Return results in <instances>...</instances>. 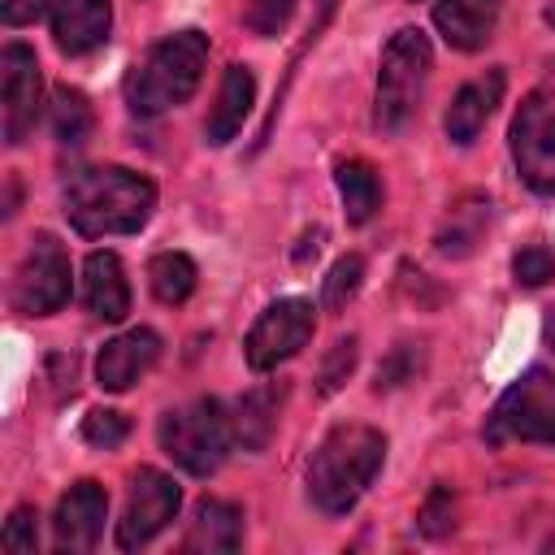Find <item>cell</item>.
I'll list each match as a JSON object with an SVG mask.
<instances>
[{"label":"cell","instance_id":"35","mask_svg":"<svg viewBox=\"0 0 555 555\" xmlns=\"http://www.w3.org/2000/svg\"><path fill=\"white\" fill-rule=\"evenodd\" d=\"M546 343L555 347V312H551V321H546Z\"/></svg>","mask_w":555,"mask_h":555},{"label":"cell","instance_id":"7","mask_svg":"<svg viewBox=\"0 0 555 555\" xmlns=\"http://www.w3.org/2000/svg\"><path fill=\"white\" fill-rule=\"evenodd\" d=\"M9 304L22 317H48V312H61L69 304V256L56 243V234L43 230L30 238L26 256L13 269Z\"/></svg>","mask_w":555,"mask_h":555},{"label":"cell","instance_id":"36","mask_svg":"<svg viewBox=\"0 0 555 555\" xmlns=\"http://www.w3.org/2000/svg\"><path fill=\"white\" fill-rule=\"evenodd\" d=\"M546 22H551V26H555V4H551V9H546Z\"/></svg>","mask_w":555,"mask_h":555},{"label":"cell","instance_id":"11","mask_svg":"<svg viewBox=\"0 0 555 555\" xmlns=\"http://www.w3.org/2000/svg\"><path fill=\"white\" fill-rule=\"evenodd\" d=\"M43 104V74L26 43H9L0 52V117H4V143H22L35 130Z\"/></svg>","mask_w":555,"mask_h":555},{"label":"cell","instance_id":"27","mask_svg":"<svg viewBox=\"0 0 555 555\" xmlns=\"http://www.w3.org/2000/svg\"><path fill=\"white\" fill-rule=\"evenodd\" d=\"M295 13V0H243V26L260 39H273Z\"/></svg>","mask_w":555,"mask_h":555},{"label":"cell","instance_id":"12","mask_svg":"<svg viewBox=\"0 0 555 555\" xmlns=\"http://www.w3.org/2000/svg\"><path fill=\"white\" fill-rule=\"evenodd\" d=\"M104 516H108V494L100 481H74L52 516V533H56V551L82 555L100 542L104 533Z\"/></svg>","mask_w":555,"mask_h":555},{"label":"cell","instance_id":"6","mask_svg":"<svg viewBox=\"0 0 555 555\" xmlns=\"http://www.w3.org/2000/svg\"><path fill=\"white\" fill-rule=\"evenodd\" d=\"M486 438L555 447V373L529 369L520 382H512L486 416Z\"/></svg>","mask_w":555,"mask_h":555},{"label":"cell","instance_id":"19","mask_svg":"<svg viewBox=\"0 0 555 555\" xmlns=\"http://www.w3.org/2000/svg\"><path fill=\"white\" fill-rule=\"evenodd\" d=\"M251 100H256V74H251L247 65H230V69L221 74V87H217V100H212L208 126H204V134H208L212 147L230 143V139L243 130V121H247V113H251Z\"/></svg>","mask_w":555,"mask_h":555},{"label":"cell","instance_id":"17","mask_svg":"<svg viewBox=\"0 0 555 555\" xmlns=\"http://www.w3.org/2000/svg\"><path fill=\"white\" fill-rule=\"evenodd\" d=\"M494 22H499V0H438L434 4L438 35L460 52L486 48L494 35Z\"/></svg>","mask_w":555,"mask_h":555},{"label":"cell","instance_id":"15","mask_svg":"<svg viewBox=\"0 0 555 555\" xmlns=\"http://www.w3.org/2000/svg\"><path fill=\"white\" fill-rule=\"evenodd\" d=\"M503 87H507L503 69H486L481 78L464 82V87L455 91L451 108H447V139L460 143V147H468V143L481 134V126L490 121L494 104L503 100Z\"/></svg>","mask_w":555,"mask_h":555},{"label":"cell","instance_id":"2","mask_svg":"<svg viewBox=\"0 0 555 555\" xmlns=\"http://www.w3.org/2000/svg\"><path fill=\"white\" fill-rule=\"evenodd\" d=\"M386 460V438L369 425H338L321 438L308 464V499L325 516H343L369 490Z\"/></svg>","mask_w":555,"mask_h":555},{"label":"cell","instance_id":"14","mask_svg":"<svg viewBox=\"0 0 555 555\" xmlns=\"http://www.w3.org/2000/svg\"><path fill=\"white\" fill-rule=\"evenodd\" d=\"M113 4L108 0H56L52 4V39L65 56H82L108 39Z\"/></svg>","mask_w":555,"mask_h":555},{"label":"cell","instance_id":"26","mask_svg":"<svg viewBox=\"0 0 555 555\" xmlns=\"http://www.w3.org/2000/svg\"><path fill=\"white\" fill-rule=\"evenodd\" d=\"M416 529H421L425 538H442V533L455 529V494H451V486H434V490L425 494L421 516H416Z\"/></svg>","mask_w":555,"mask_h":555},{"label":"cell","instance_id":"31","mask_svg":"<svg viewBox=\"0 0 555 555\" xmlns=\"http://www.w3.org/2000/svg\"><path fill=\"white\" fill-rule=\"evenodd\" d=\"M512 273H516L520 286H546V282L555 278V256H551L542 243L520 247V251L512 256Z\"/></svg>","mask_w":555,"mask_h":555},{"label":"cell","instance_id":"22","mask_svg":"<svg viewBox=\"0 0 555 555\" xmlns=\"http://www.w3.org/2000/svg\"><path fill=\"white\" fill-rule=\"evenodd\" d=\"M486 221H490V199H477V195L460 199V204L451 208L447 225L438 230V251H442V256H468L473 243L481 238V225H486Z\"/></svg>","mask_w":555,"mask_h":555},{"label":"cell","instance_id":"32","mask_svg":"<svg viewBox=\"0 0 555 555\" xmlns=\"http://www.w3.org/2000/svg\"><path fill=\"white\" fill-rule=\"evenodd\" d=\"M416 364H421L416 347H412V343H399V347H395V351H390V356L377 364V382H373V390H395V386L412 382Z\"/></svg>","mask_w":555,"mask_h":555},{"label":"cell","instance_id":"21","mask_svg":"<svg viewBox=\"0 0 555 555\" xmlns=\"http://www.w3.org/2000/svg\"><path fill=\"white\" fill-rule=\"evenodd\" d=\"M334 182H338L347 221L351 225H364L377 212V204H382V178L373 173V165L369 160H338Z\"/></svg>","mask_w":555,"mask_h":555},{"label":"cell","instance_id":"29","mask_svg":"<svg viewBox=\"0 0 555 555\" xmlns=\"http://www.w3.org/2000/svg\"><path fill=\"white\" fill-rule=\"evenodd\" d=\"M126 434H130V421H126L121 412H113V408H95V412L82 416V438H87L91 447L113 451V447L126 442Z\"/></svg>","mask_w":555,"mask_h":555},{"label":"cell","instance_id":"18","mask_svg":"<svg viewBox=\"0 0 555 555\" xmlns=\"http://www.w3.org/2000/svg\"><path fill=\"white\" fill-rule=\"evenodd\" d=\"M82 304L100 321H121L130 312V282L113 251H91L82 264Z\"/></svg>","mask_w":555,"mask_h":555},{"label":"cell","instance_id":"8","mask_svg":"<svg viewBox=\"0 0 555 555\" xmlns=\"http://www.w3.org/2000/svg\"><path fill=\"white\" fill-rule=\"evenodd\" d=\"M512 160L525 186L533 191H555V95L533 91L520 100L512 117Z\"/></svg>","mask_w":555,"mask_h":555},{"label":"cell","instance_id":"10","mask_svg":"<svg viewBox=\"0 0 555 555\" xmlns=\"http://www.w3.org/2000/svg\"><path fill=\"white\" fill-rule=\"evenodd\" d=\"M178 503H182V490L169 473L160 468H139L130 477V494H126V512L117 520V546L121 551H134V546H147L173 516H178Z\"/></svg>","mask_w":555,"mask_h":555},{"label":"cell","instance_id":"24","mask_svg":"<svg viewBox=\"0 0 555 555\" xmlns=\"http://www.w3.org/2000/svg\"><path fill=\"white\" fill-rule=\"evenodd\" d=\"M48 121H52L56 143H65V147L87 143V134H91V104H87V95L74 91V87H56V91H52Z\"/></svg>","mask_w":555,"mask_h":555},{"label":"cell","instance_id":"34","mask_svg":"<svg viewBox=\"0 0 555 555\" xmlns=\"http://www.w3.org/2000/svg\"><path fill=\"white\" fill-rule=\"evenodd\" d=\"M542 91H551L555 95V61H546V87Z\"/></svg>","mask_w":555,"mask_h":555},{"label":"cell","instance_id":"4","mask_svg":"<svg viewBox=\"0 0 555 555\" xmlns=\"http://www.w3.org/2000/svg\"><path fill=\"white\" fill-rule=\"evenodd\" d=\"M429 65H434V52H429V39L412 26L395 30L386 52H382V69H377V104H373V126L395 134L412 121L416 104H421V91H425V78H429Z\"/></svg>","mask_w":555,"mask_h":555},{"label":"cell","instance_id":"9","mask_svg":"<svg viewBox=\"0 0 555 555\" xmlns=\"http://www.w3.org/2000/svg\"><path fill=\"white\" fill-rule=\"evenodd\" d=\"M312 325H317V317H312L308 299H278V304H269L256 317V325L247 330V343H243L247 364L256 373L278 369L282 360H291V356H299L308 347Z\"/></svg>","mask_w":555,"mask_h":555},{"label":"cell","instance_id":"28","mask_svg":"<svg viewBox=\"0 0 555 555\" xmlns=\"http://www.w3.org/2000/svg\"><path fill=\"white\" fill-rule=\"evenodd\" d=\"M356 356H360V343L356 338H338L334 347H330V356L321 360V373H317V390L321 395H334L347 377H351V369H356Z\"/></svg>","mask_w":555,"mask_h":555},{"label":"cell","instance_id":"5","mask_svg":"<svg viewBox=\"0 0 555 555\" xmlns=\"http://www.w3.org/2000/svg\"><path fill=\"white\" fill-rule=\"evenodd\" d=\"M160 447L165 455L186 468L191 477H208L221 468L225 451H230V438H234V425L225 416V408L217 399H195L186 408H173L160 416Z\"/></svg>","mask_w":555,"mask_h":555},{"label":"cell","instance_id":"3","mask_svg":"<svg viewBox=\"0 0 555 555\" xmlns=\"http://www.w3.org/2000/svg\"><path fill=\"white\" fill-rule=\"evenodd\" d=\"M204 61H208V39L199 30H178L169 39H160L130 82V113L156 117L165 108L186 104L191 91L199 87Z\"/></svg>","mask_w":555,"mask_h":555},{"label":"cell","instance_id":"25","mask_svg":"<svg viewBox=\"0 0 555 555\" xmlns=\"http://www.w3.org/2000/svg\"><path fill=\"white\" fill-rule=\"evenodd\" d=\"M360 282H364V260H360V256H338L334 269L325 273V282H321V304H325L330 312L347 308V304L356 299Z\"/></svg>","mask_w":555,"mask_h":555},{"label":"cell","instance_id":"1","mask_svg":"<svg viewBox=\"0 0 555 555\" xmlns=\"http://www.w3.org/2000/svg\"><path fill=\"white\" fill-rule=\"evenodd\" d=\"M65 217L78 234L104 238V234H134L147 225L156 208V186L152 178L121 169V165H91L74 169L65 191Z\"/></svg>","mask_w":555,"mask_h":555},{"label":"cell","instance_id":"20","mask_svg":"<svg viewBox=\"0 0 555 555\" xmlns=\"http://www.w3.org/2000/svg\"><path fill=\"white\" fill-rule=\"evenodd\" d=\"M282 386H256L234 403V442H243V451H264V442L273 438V421L282 408Z\"/></svg>","mask_w":555,"mask_h":555},{"label":"cell","instance_id":"33","mask_svg":"<svg viewBox=\"0 0 555 555\" xmlns=\"http://www.w3.org/2000/svg\"><path fill=\"white\" fill-rule=\"evenodd\" d=\"M56 0H0V17L9 22V26H26V22H35L43 9H52Z\"/></svg>","mask_w":555,"mask_h":555},{"label":"cell","instance_id":"13","mask_svg":"<svg viewBox=\"0 0 555 555\" xmlns=\"http://www.w3.org/2000/svg\"><path fill=\"white\" fill-rule=\"evenodd\" d=\"M160 360V334L139 325V330H126L117 338H108L95 356V382L104 390H130L152 364Z\"/></svg>","mask_w":555,"mask_h":555},{"label":"cell","instance_id":"23","mask_svg":"<svg viewBox=\"0 0 555 555\" xmlns=\"http://www.w3.org/2000/svg\"><path fill=\"white\" fill-rule=\"evenodd\" d=\"M195 260L191 256H182V251H160V256H152V264H147V286H152V295L160 299V304H182V299H191V291H195Z\"/></svg>","mask_w":555,"mask_h":555},{"label":"cell","instance_id":"30","mask_svg":"<svg viewBox=\"0 0 555 555\" xmlns=\"http://www.w3.org/2000/svg\"><path fill=\"white\" fill-rule=\"evenodd\" d=\"M35 507H13L9 520H4V533H0V546L9 555H35L39 546V529H35Z\"/></svg>","mask_w":555,"mask_h":555},{"label":"cell","instance_id":"16","mask_svg":"<svg viewBox=\"0 0 555 555\" xmlns=\"http://www.w3.org/2000/svg\"><path fill=\"white\" fill-rule=\"evenodd\" d=\"M243 546V512L225 499H199L186 525L182 551L186 555H230Z\"/></svg>","mask_w":555,"mask_h":555}]
</instances>
